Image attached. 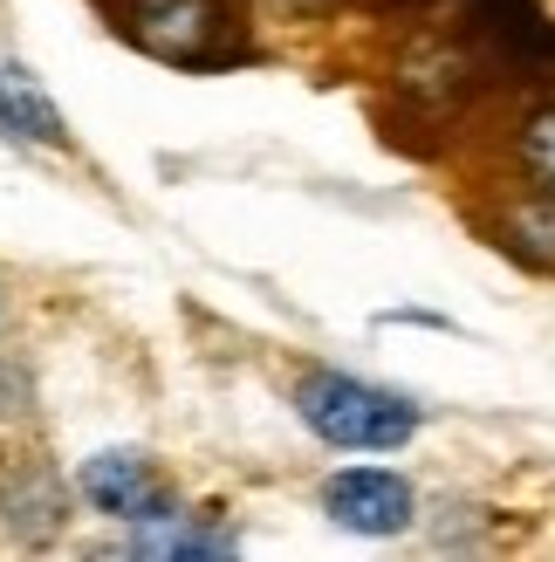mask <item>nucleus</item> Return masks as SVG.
Returning a JSON list of instances; mask_svg holds the SVG:
<instances>
[{"mask_svg":"<svg viewBox=\"0 0 555 562\" xmlns=\"http://www.w3.org/2000/svg\"><path fill=\"white\" fill-rule=\"evenodd\" d=\"M0 137L8 145H35V151H69L63 110L42 90V76L14 63V55H0Z\"/></svg>","mask_w":555,"mask_h":562,"instance_id":"6","label":"nucleus"},{"mask_svg":"<svg viewBox=\"0 0 555 562\" xmlns=\"http://www.w3.org/2000/svg\"><path fill=\"white\" fill-rule=\"evenodd\" d=\"M295 412L322 446H343V453H392L419 432V405L405 391H384L343 371H309L295 384Z\"/></svg>","mask_w":555,"mask_h":562,"instance_id":"1","label":"nucleus"},{"mask_svg":"<svg viewBox=\"0 0 555 562\" xmlns=\"http://www.w3.org/2000/svg\"><path fill=\"white\" fill-rule=\"evenodd\" d=\"M110 14H117L124 42L179 69H206V63H234L240 55L234 0H117Z\"/></svg>","mask_w":555,"mask_h":562,"instance_id":"2","label":"nucleus"},{"mask_svg":"<svg viewBox=\"0 0 555 562\" xmlns=\"http://www.w3.org/2000/svg\"><path fill=\"white\" fill-rule=\"evenodd\" d=\"M501 247L529 268H555V192H535L501 220Z\"/></svg>","mask_w":555,"mask_h":562,"instance_id":"8","label":"nucleus"},{"mask_svg":"<svg viewBox=\"0 0 555 562\" xmlns=\"http://www.w3.org/2000/svg\"><path fill=\"white\" fill-rule=\"evenodd\" d=\"M322 515L350 536H405L419 515V494L392 467H343L322 481Z\"/></svg>","mask_w":555,"mask_h":562,"instance_id":"3","label":"nucleus"},{"mask_svg":"<svg viewBox=\"0 0 555 562\" xmlns=\"http://www.w3.org/2000/svg\"><path fill=\"white\" fill-rule=\"evenodd\" d=\"M240 536L219 528L213 515H192V508H158L151 521H131V536L117 542V555H234Z\"/></svg>","mask_w":555,"mask_h":562,"instance_id":"7","label":"nucleus"},{"mask_svg":"<svg viewBox=\"0 0 555 562\" xmlns=\"http://www.w3.org/2000/svg\"><path fill=\"white\" fill-rule=\"evenodd\" d=\"M514 151H521V172H529L542 192H555V103L529 110V124H521Z\"/></svg>","mask_w":555,"mask_h":562,"instance_id":"9","label":"nucleus"},{"mask_svg":"<svg viewBox=\"0 0 555 562\" xmlns=\"http://www.w3.org/2000/svg\"><path fill=\"white\" fill-rule=\"evenodd\" d=\"M76 494L90 501L97 515H110V521H151L158 508H172V494H165V481H158V467L137 453V446H103V453H90L76 467Z\"/></svg>","mask_w":555,"mask_h":562,"instance_id":"4","label":"nucleus"},{"mask_svg":"<svg viewBox=\"0 0 555 562\" xmlns=\"http://www.w3.org/2000/svg\"><path fill=\"white\" fill-rule=\"evenodd\" d=\"M0 521L21 549H42L55 542V528L69 521V487L48 460H14L0 473Z\"/></svg>","mask_w":555,"mask_h":562,"instance_id":"5","label":"nucleus"}]
</instances>
